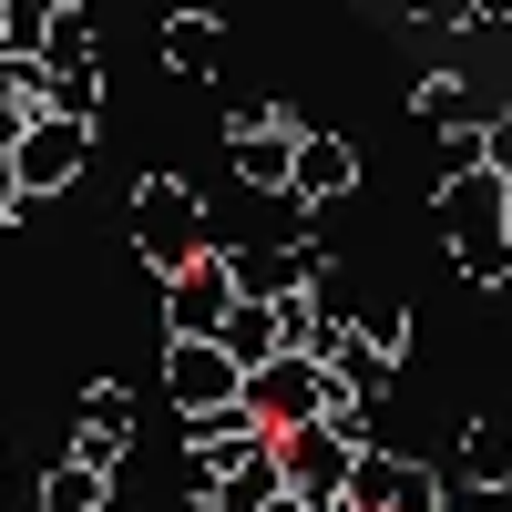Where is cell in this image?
Returning <instances> with one entry per match:
<instances>
[{
	"label": "cell",
	"mask_w": 512,
	"mask_h": 512,
	"mask_svg": "<svg viewBox=\"0 0 512 512\" xmlns=\"http://www.w3.org/2000/svg\"><path fill=\"white\" fill-rule=\"evenodd\" d=\"M431 226H441V246L461 256V277H472V287H502V277H512V185L492 175V164L441 185Z\"/></svg>",
	"instance_id": "1"
},
{
	"label": "cell",
	"mask_w": 512,
	"mask_h": 512,
	"mask_svg": "<svg viewBox=\"0 0 512 512\" xmlns=\"http://www.w3.org/2000/svg\"><path fill=\"white\" fill-rule=\"evenodd\" d=\"M123 226H134V246H144L154 277H175V267H195V256H205V195H195L185 175H134Z\"/></svg>",
	"instance_id": "2"
},
{
	"label": "cell",
	"mask_w": 512,
	"mask_h": 512,
	"mask_svg": "<svg viewBox=\"0 0 512 512\" xmlns=\"http://www.w3.org/2000/svg\"><path fill=\"white\" fill-rule=\"evenodd\" d=\"M164 400H175V420L246 410V359L226 338H164Z\"/></svg>",
	"instance_id": "3"
},
{
	"label": "cell",
	"mask_w": 512,
	"mask_h": 512,
	"mask_svg": "<svg viewBox=\"0 0 512 512\" xmlns=\"http://www.w3.org/2000/svg\"><path fill=\"white\" fill-rule=\"evenodd\" d=\"M277 461H287V492L318 502V512H349V482H359V441L338 420H308V431H277Z\"/></svg>",
	"instance_id": "4"
},
{
	"label": "cell",
	"mask_w": 512,
	"mask_h": 512,
	"mask_svg": "<svg viewBox=\"0 0 512 512\" xmlns=\"http://www.w3.org/2000/svg\"><path fill=\"white\" fill-rule=\"evenodd\" d=\"M236 308H246V287H236V256L226 246H205L195 267L164 277V338H226Z\"/></svg>",
	"instance_id": "5"
},
{
	"label": "cell",
	"mask_w": 512,
	"mask_h": 512,
	"mask_svg": "<svg viewBox=\"0 0 512 512\" xmlns=\"http://www.w3.org/2000/svg\"><path fill=\"white\" fill-rule=\"evenodd\" d=\"M246 410L267 420V431H308V420H338V410H349V390H338L318 359H277V369L246 379Z\"/></svg>",
	"instance_id": "6"
},
{
	"label": "cell",
	"mask_w": 512,
	"mask_h": 512,
	"mask_svg": "<svg viewBox=\"0 0 512 512\" xmlns=\"http://www.w3.org/2000/svg\"><path fill=\"white\" fill-rule=\"evenodd\" d=\"M267 441H277V431H267L256 410H216V420H185V502H216V492H226V472H236L246 451H267Z\"/></svg>",
	"instance_id": "7"
},
{
	"label": "cell",
	"mask_w": 512,
	"mask_h": 512,
	"mask_svg": "<svg viewBox=\"0 0 512 512\" xmlns=\"http://www.w3.org/2000/svg\"><path fill=\"white\" fill-rule=\"evenodd\" d=\"M451 472H431V461H410V451H369L359 461V482H349V512H451Z\"/></svg>",
	"instance_id": "8"
},
{
	"label": "cell",
	"mask_w": 512,
	"mask_h": 512,
	"mask_svg": "<svg viewBox=\"0 0 512 512\" xmlns=\"http://www.w3.org/2000/svg\"><path fill=\"white\" fill-rule=\"evenodd\" d=\"M82 164H93V123H72V113H41L31 134L11 144V175H21L31 195H72Z\"/></svg>",
	"instance_id": "9"
},
{
	"label": "cell",
	"mask_w": 512,
	"mask_h": 512,
	"mask_svg": "<svg viewBox=\"0 0 512 512\" xmlns=\"http://www.w3.org/2000/svg\"><path fill=\"white\" fill-rule=\"evenodd\" d=\"M308 359H318V369H328V379H338V390H349V400H379V390H390V369H400V359L379 349V338H369L359 318H328Z\"/></svg>",
	"instance_id": "10"
},
{
	"label": "cell",
	"mask_w": 512,
	"mask_h": 512,
	"mask_svg": "<svg viewBox=\"0 0 512 512\" xmlns=\"http://www.w3.org/2000/svg\"><path fill=\"white\" fill-rule=\"evenodd\" d=\"M226 256H236V287H246V297H267V308H277V297L328 287V256H318V246H297V236H287V246H226Z\"/></svg>",
	"instance_id": "11"
},
{
	"label": "cell",
	"mask_w": 512,
	"mask_h": 512,
	"mask_svg": "<svg viewBox=\"0 0 512 512\" xmlns=\"http://www.w3.org/2000/svg\"><path fill=\"white\" fill-rule=\"evenodd\" d=\"M154 52H164L175 82H226V21L216 11H175V21L154 31Z\"/></svg>",
	"instance_id": "12"
},
{
	"label": "cell",
	"mask_w": 512,
	"mask_h": 512,
	"mask_svg": "<svg viewBox=\"0 0 512 512\" xmlns=\"http://www.w3.org/2000/svg\"><path fill=\"white\" fill-rule=\"evenodd\" d=\"M359 195V144L349 134H308L297 144V205H338Z\"/></svg>",
	"instance_id": "13"
},
{
	"label": "cell",
	"mask_w": 512,
	"mask_h": 512,
	"mask_svg": "<svg viewBox=\"0 0 512 512\" xmlns=\"http://www.w3.org/2000/svg\"><path fill=\"white\" fill-rule=\"evenodd\" d=\"M41 512H113V472L82 451H52L41 461Z\"/></svg>",
	"instance_id": "14"
},
{
	"label": "cell",
	"mask_w": 512,
	"mask_h": 512,
	"mask_svg": "<svg viewBox=\"0 0 512 512\" xmlns=\"http://www.w3.org/2000/svg\"><path fill=\"white\" fill-rule=\"evenodd\" d=\"M451 482H472V492H502V502H512V431H502V420H461Z\"/></svg>",
	"instance_id": "15"
},
{
	"label": "cell",
	"mask_w": 512,
	"mask_h": 512,
	"mask_svg": "<svg viewBox=\"0 0 512 512\" xmlns=\"http://www.w3.org/2000/svg\"><path fill=\"white\" fill-rule=\"evenodd\" d=\"M226 349L246 359V379H256V369H277V359H297V338H287V308H267V297H246V308L226 318Z\"/></svg>",
	"instance_id": "16"
},
{
	"label": "cell",
	"mask_w": 512,
	"mask_h": 512,
	"mask_svg": "<svg viewBox=\"0 0 512 512\" xmlns=\"http://www.w3.org/2000/svg\"><path fill=\"white\" fill-rule=\"evenodd\" d=\"M277 502H287V461H277V441H267V451H246L236 472H226L216 512H277Z\"/></svg>",
	"instance_id": "17"
},
{
	"label": "cell",
	"mask_w": 512,
	"mask_h": 512,
	"mask_svg": "<svg viewBox=\"0 0 512 512\" xmlns=\"http://www.w3.org/2000/svg\"><path fill=\"white\" fill-rule=\"evenodd\" d=\"M41 123V62H21V52H0V154H11L21 134Z\"/></svg>",
	"instance_id": "18"
},
{
	"label": "cell",
	"mask_w": 512,
	"mask_h": 512,
	"mask_svg": "<svg viewBox=\"0 0 512 512\" xmlns=\"http://www.w3.org/2000/svg\"><path fill=\"white\" fill-rule=\"evenodd\" d=\"M410 103H420V123H431V134H461V123H482V113H472V82H461V72H420V93H410Z\"/></svg>",
	"instance_id": "19"
},
{
	"label": "cell",
	"mask_w": 512,
	"mask_h": 512,
	"mask_svg": "<svg viewBox=\"0 0 512 512\" xmlns=\"http://www.w3.org/2000/svg\"><path fill=\"white\" fill-rule=\"evenodd\" d=\"M359 328H369L390 359H410V308H400V297H369V308H359Z\"/></svg>",
	"instance_id": "20"
},
{
	"label": "cell",
	"mask_w": 512,
	"mask_h": 512,
	"mask_svg": "<svg viewBox=\"0 0 512 512\" xmlns=\"http://www.w3.org/2000/svg\"><path fill=\"white\" fill-rule=\"evenodd\" d=\"M420 21H482V0H410Z\"/></svg>",
	"instance_id": "21"
},
{
	"label": "cell",
	"mask_w": 512,
	"mask_h": 512,
	"mask_svg": "<svg viewBox=\"0 0 512 512\" xmlns=\"http://www.w3.org/2000/svg\"><path fill=\"white\" fill-rule=\"evenodd\" d=\"M482 21H492V31H502V21H512V0H482Z\"/></svg>",
	"instance_id": "22"
}]
</instances>
